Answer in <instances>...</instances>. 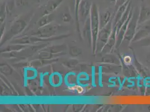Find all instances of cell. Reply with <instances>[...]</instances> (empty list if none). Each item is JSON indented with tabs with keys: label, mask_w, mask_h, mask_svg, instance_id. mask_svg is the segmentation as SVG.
I'll use <instances>...</instances> for the list:
<instances>
[{
	"label": "cell",
	"mask_w": 150,
	"mask_h": 112,
	"mask_svg": "<svg viewBox=\"0 0 150 112\" xmlns=\"http://www.w3.org/2000/svg\"><path fill=\"white\" fill-rule=\"evenodd\" d=\"M138 13H136L133 15L132 20H131V22L128 25V31L126 33V36L128 40H132L136 34L138 25Z\"/></svg>",
	"instance_id": "2"
},
{
	"label": "cell",
	"mask_w": 150,
	"mask_h": 112,
	"mask_svg": "<svg viewBox=\"0 0 150 112\" xmlns=\"http://www.w3.org/2000/svg\"><path fill=\"white\" fill-rule=\"evenodd\" d=\"M148 109H149V111L150 112V105L148 106Z\"/></svg>",
	"instance_id": "10"
},
{
	"label": "cell",
	"mask_w": 150,
	"mask_h": 112,
	"mask_svg": "<svg viewBox=\"0 0 150 112\" xmlns=\"http://www.w3.org/2000/svg\"><path fill=\"white\" fill-rule=\"evenodd\" d=\"M150 20V7L142 6L138 13V24L141 25Z\"/></svg>",
	"instance_id": "3"
},
{
	"label": "cell",
	"mask_w": 150,
	"mask_h": 112,
	"mask_svg": "<svg viewBox=\"0 0 150 112\" xmlns=\"http://www.w3.org/2000/svg\"><path fill=\"white\" fill-rule=\"evenodd\" d=\"M123 62L125 63V66H131L132 65V62H133V60L132 58L130 56L126 55L123 58Z\"/></svg>",
	"instance_id": "5"
},
{
	"label": "cell",
	"mask_w": 150,
	"mask_h": 112,
	"mask_svg": "<svg viewBox=\"0 0 150 112\" xmlns=\"http://www.w3.org/2000/svg\"><path fill=\"white\" fill-rule=\"evenodd\" d=\"M113 1H115V0H113Z\"/></svg>",
	"instance_id": "11"
},
{
	"label": "cell",
	"mask_w": 150,
	"mask_h": 112,
	"mask_svg": "<svg viewBox=\"0 0 150 112\" xmlns=\"http://www.w3.org/2000/svg\"><path fill=\"white\" fill-rule=\"evenodd\" d=\"M150 34V24L145 23L138 25L136 34L132 39V42H138L144 40Z\"/></svg>",
	"instance_id": "1"
},
{
	"label": "cell",
	"mask_w": 150,
	"mask_h": 112,
	"mask_svg": "<svg viewBox=\"0 0 150 112\" xmlns=\"http://www.w3.org/2000/svg\"><path fill=\"white\" fill-rule=\"evenodd\" d=\"M128 0H118V2L120 4H125Z\"/></svg>",
	"instance_id": "8"
},
{
	"label": "cell",
	"mask_w": 150,
	"mask_h": 112,
	"mask_svg": "<svg viewBox=\"0 0 150 112\" xmlns=\"http://www.w3.org/2000/svg\"></svg>",
	"instance_id": "12"
},
{
	"label": "cell",
	"mask_w": 150,
	"mask_h": 112,
	"mask_svg": "<svg viewBox=\"0 0 150 112\" xmlns=\"http://www.w3.org/2000/svg\"><path fill=\"white\" fill-rule=\"evenodd\" d=\"M135 67L137 69L139 77L142 79L150 78V70L146 66L135 60Z\"/></svg>",
	"instance_id": "4"
},
{
	"label": "cell",
	"mask_w": 150,
	"mask_h": 112,
	"mask_svg": "<svg viewBox=\"0 0 150 112\" xmlns=\"http://www.w3.org/2000/svg\"><path fill=\"white\" fill-rule=\"evenodd\" d=\"M145 95L146 96H150V86H146V92H145Z\"/></svg>",
	"instance_id": "7"
},
{
	"label": "cell",
	"mask_w": 150,
	"mask_h": 112,
	"mask_svg": "<svg viewBox=\"0 0 150 112\" xmlns=\"http://www.w3.org/2000/svg\"><path fill=\"white\" fill-rule=\"evenodd\" d=\"M147 62L149 63L150 64V54L147 57Z\"/></svg>",
	"instance_id": "9"
},
{
	"label": "cell",
	"mask_w": 150,
	"mask_h": 112,
	"mask_svg": "<svg viewBox=\"0 0 150 112\" xmlns=\"http://www.w3.org/2000/svg\"><path fill=\"white\" fill-rule=\"evenodd\" d=\"M69 89L72 90H76V91H77L78 93L80 94L82 93L84 91L83 88L81 86H75L73 87H70Z\"/></svg>",
	"instance_id": "6"
}]
</instances>
